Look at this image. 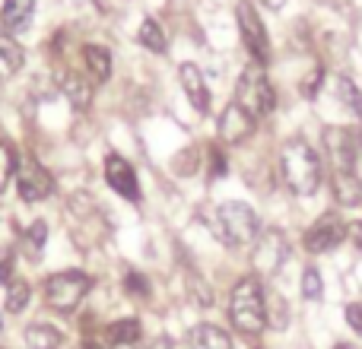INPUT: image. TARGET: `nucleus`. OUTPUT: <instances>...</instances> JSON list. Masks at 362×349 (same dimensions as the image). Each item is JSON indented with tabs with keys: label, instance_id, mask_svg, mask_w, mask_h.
Instances as JSON below:
<instances>
[{
	"label": "nucleus",
	"instance_id": "1",
	"mask_svg": "<svg viewBox=\"0 0 362 349\" xmlns=\"http://www.w3.org/2000/svg\"><path fill=\"white\" fill-rule=\"evenodd\" d=\"M280 169H283V181H286V187L293 194L308 197V194L318 191V184H321V159L302 137H293V140L283 143Z\"/></svg>",
	"mask_w": 362,
	"mask_h": 349
},
{
	"label": "nucleus",
	"instance_id": "2",
	"mask_svg": "<svg viewBox=\"0 0 362 349\" xmlns=\"http://www.w3.org/2000/svg\"><path fill=\"white\" fill-rule=\"evenodd\" d=\"M229 318L238 333L245 337H257L267 327V314H264V289L255 276H245L235 283L229 299Z\"/></svg>",
	"mask_w": 362,
	"mask_h": 349
},
{
	"label": "nucleus",
	"instance_id": "3",
	"mask_svg": "<svg viewBox=\"0 0 362 349\" xmlns=\"http://www.w3.org/2000/svg\"><path fill=\"white\" fill-rule=\"evenodd\" d=\"M216 232H219V242L232 244H251L257 242L261 235V225H257V216L248 203H238V200H229L216 210Z\"/></svg>",
	"mask_w": 362,
	"mask_h": 349
},
{
	"label": "nucleus",
	"instance_id": "4",
	"mask_svg": "<svg viewBox=\"0 0 362 349\" xmlns=\"http://www.w3.org/2000/svg\"><path fill=\"white\" fill-rule=\"evenodd\" d=\"M89 286H93V280H89L86 273H80V270H64V273H54L45 280V302H48V308L67 314L86 299Z\"/></svg>",
	"mask_w": 362,
	"mask_h": 349
},
{
	"label": "nucleus",
	"instance_id": "5",
	"mask_svg": "<svg viewBox=\"0 0 362 349\" xmlns=\"http://www.w3.org/2000/svg\"><path fill=\"white\" fill-rule=\"evenodd\" d=\"M235 102L248 114H255V118H264V114H270L276 108V93L257 64L255 67H245L242 80H238V89H235Z\"/></svg>",
	"mask_w": 362,
	"mask_h": 349
},
{
	"label": "nucleus",
	"instance_id": "6",
	"mask_svg": "<svg viewBox=\"0 0 362 349\" xmlns=\"http://www.w3.org/2000/svg\"><path fill=\"white\" fill-rule=\"evenodd\" d=\"M235 19H238L242 42H245V48H248V54L255 57V64L257 67L267 64L270 61V38H267V29H264V19L257 16L255 4H251V0H242V4L235 6Z\"/></svg>",
	"mask_w": 362,
	"mask_h": 349
},
{
	"label": "nucleus",
	"instance_id": "7",
	"mask_svg": "<svg viewBox=\"0 0 362 349\" xmlns=\"http://www.w3.org/2000/svg\"><path fill=\"white\" fill-rule=\"evenodd\" d=\"M289 257V242L280 229H267L257 235L255 251H251V261H255V270L264 276H274L276 270L283 267V261Z\"/></svg>",
	"mask_w": 362,
	"mask_h": 349
},
{
	"label": "nucleus",
	"instance_id": "8",
	"mask_svg": "<svg viewBox=\"0 0 362 349\" xmlns=\"http://www.w3.org/2000/svg\"><path fill=\"white\" fill-rule=\"evenodd\" d=\"M16 191L23 200L35 203V200H45L51 191H54V178H51V172L45 169L42 162L23 159V162L16 165Z\"/></svg>",
	"mask_w": 362,
	"mask_h": 349
},
{
	"label": "nucleus",
	"instance_id": "9",
	"mask_svg": "<svg viewBox=\"0 0 362 349\" xmlns=\"http://www.w3.org/2000/svg\"><path fill=\"white\" fill-rule=\"evenodd\" d=\"M344 238H346V223L337 216V213H325V216L305 232V251L325 254V251L337 248Z\"/></svg>",
	"mask_w": 362,
	"mask_h": 349
},
{
	"label": "nucleus",
	"instance_id": "10",
	"mask_svg": "<svg viewBox=\"0 0 362 349\" xmlns=\"http://www.w3.org/2000/svg\"><path fill=\"white\" fill-rule=\"evenodd\" d=\"M255 134V114H248L238 102L226 105V112L219 114V140L229 146H238Z\"/></svg>",
	"mask_w": 362,
	"mask_h": 349
},
{
	"label": "nucleus",
	"instance_id": "11",
	"mask_svg": "<svg viewBox=\"0 0 362 349\" xmlns=\"http://www.w3.org/2000/svg\"><path fill=\"white\" fill-rule=\"evenodd\" d=\"M325 153L337 172H353V165H356V140L344 127H327L325 131Z\"/></svg>",
	"mask_w": 362,
	"mask_h": 349
},
{
	"label": "nucleus",
	"instance_id": "12",
	"mask_svg": "<svg viewBox=\"0 0 362 349\" xmlns=\"http://www.w3.org/2000/svg\"><path fill=\"white\" fill-rule=\"evenodd\" d=\"M105 181L112 184L115 194H121L124 200H140V181H137V172L127 159H121L118 153L105 159Z\"/></svg>",
	"mask_w": 362,
	"mask_h": 349
},
{
	"label": "nucleus",
	"instance_id": "13",
	"mask_svg": "<svg viewBox=\"0 0 362 349\" xmlns=\"http://www.w3.org/2000/svg\"><path fill=\"white\" fill-rule=\"evenodd\" d=\"M178 76H181V89H185L187 102H191L200 114L210 112V89H206V80H204L197 64H181Z\"/></svg>",
	"mask_w": 362,
	"mask_h": 349
},
{
	"label": "nucleus",
	"instance_id": "14",
	"mask_svg": "<svg viewBox=\"0 0 362 349\" xmlns=\"http://www.w3.org/2000/svg\"><path fill=\"white\" fill-rule=\"evenodd\" d=\"M93 86H95V83L89 80V76L76 73V70L64 76V83H61L64 95H67V102L76 108V112H86V108H89V102H93Z\"/></svg>",
	"mask_w": 362,
	"mask_h": 349
},
{
	"label": "nucleus",
	"instance_id": "15",
	"mask_svg": "<svg viewBox=\"0 0 362 349\" xmlns=\"http://www.w3.org/2000/svg\"><path fill=\"white\" fill-rule=\"evenodd\" d=\"M83 64L93 83H105L112 76V51L105 45H86L83 48Z\"/></svg>",
	"mask_w": 362,
	"mask_h": 349
},
{
	"label": "nucleus",
	"instance_id": "16",
	"mask_svg": "<svg viewBox=\"0 0 362 349\" xmlns=\"http://www.w3.org/2000/svg\"><path fill=\"white\" fill-rule=\"evenodd\" d=\"M334 200L340 206H359L362 203V181L356 172H334Z\"/></svg>",
	"mask_w": 362,
	"mask_h": 349
},
{
	"label": "nucleus",
	"instance_id": "17",
	"mask_svg": "<svg viewBox=\"0 0 362 349\" xmlns=\"http://www.w3.org/2000/svg\"><path fill=\"white\" fill-rule=\"evenodd\" d=\"M32 6H35V0H4V10H0V23H4V29L16 32V29H23V25H29Z\"/></svg>",
	"mask_w": 362,
	"mask_h": 349
},
{
	"label": "nucleus",
	"instance_id": "18",
	"mask_svg": "<svg viewBox=\"0 0 362 349\" xmlns=\"http://www.w3.org/2000/svg\"><path fill=\"white\" fill-rule=\"evenodd\" d=\"M334 95H337L340 108H346L353 118H362V93L350 76H337L334 80Z\"/></svg>",
	"mask_w": 362,
	"mask_h": 349
},
{
	"label": "nucleus",
	"instance_id": "19",
	"mask_svg": "<svg viewBox=\"0 0 362 349\" xmlns=\"http://www.w3.org/2000/svg\"><path fill=\"white\" fill-rule=\"evenodd\" d=\"M105 340L112 346H134L140 340V324L134 318H121L105 327Z\"/></svg>",
	"mask_w": 362,
	"mask_h": 349
},
{
	"label": "nucleus",
	"instance_id": "20",
	"mask_svg": "<svg viewBox=\"0 0 362 349\" xmlns=\"http://www.w3.org/2000/svg\"><path fill=\"white\" fill-rule=\"evenodd\" d=\"M64 343L61 331L51 324H32L29 331H25V346L29 349H57Z\"/></svg>",
	"mask_w": 362,
	"mask_h": 349
},
{
	"label": "nucleus",
	"instance_id": "21",
	"mask_svg": "<svg viewBox=\"0 0 362 349\" xmlns=\"http://www.w3.org/2000/svg\"><path fill=\"white\" fill-rule=\"evenodd\" d=\"M137 38H140V45H144V48L153 51V54H165V48H169V38H165L163 25H159L156 19H144V23H140Z\"/></svg>",
	"mask_w": 362,
	"mask_h": 349
},
{
	"label": "nucleus",
	"instance_id": "22",
	"mask_svg": "<svg viewBox=\"0 0 362 349\" xmlns=\"http://www.w3.org/2000/svg\"><path fill=\"white\" fill-rule=\"evenodd\" d=\"M194 340L200 349H232V337L216 324H200L194 327Z\"/></svg>",
	"mask_w": 362,
	"mask_h": 349
},
{
	"label": "nucleus",
	"instance_id": "23",
	"mask_svg": "<svg viewBox=\"0 0 362 349\" xmlns=\"http://www.w3.org/2000/svg\"><path fill=\"white\" fill-rule=\"evenodd\" d=\"M264 314H267V324L270 327L283 331V327L289 324V305H286V299H283V295H276V292L264 295Z\"/></svg>",
	"mask_w": 362,
	"mask_h": 349
},
{
	"label": "nucleus",
	"instance_id": "24",
	"mask_svg": "<svg viewBox=\"0 0 362 349\" xmlns=\"http://www.w3.org/2000/svg\"><path fill=\"white\" fill-rule=\"evenodd\" d=\"M23 61H25L23 45H19L13 35H0V64H4V67L13 73V70L23 67Z\"/></svg>",
	"mask_w": 362,
	"mask_h": 349
},
{
	"label": "nucleus",
	"instance_id": "25",
	"mask_svg": "<svg viewBox=\"0 0 362 349\" xmlns=\"http://www.w3.org/2000/svg\"><path fill=\"white\" fill-rule=\"evenodd\" d=\"M32 299V286L25 280H13L10 286H6V312L10 314H19L25 305H29Z\"/></svg>",
	"mask_w": 362,
	"mask_h": 349
},
{
	"label": "nucleus",
	"instance_id": "26",
	"mask_svg": "<svg viewBox=\"0 0 362 349\" xmlns=\"http://www.w3.org/2000/svg\"><path fill=\"white\" fill-rule=\"evenodd\" d=\"M45 242H48V225H45L42 219H38V223H32L29 229L23 232V244H25V251H29L32 257H38V254H42Z\"/></svg>",
	"mask_w": 362,
	"mask_h": 349
},
{
	"label": "nucleus",
	"instance_id": "27",
	"mask_svg": "<svg viewBox=\"0 0 362 349\" xmlns=\"http://www.w3.org/2000/svg\"><path fill=\"white\" fill-rule=\"evenodd\" d=\"M172 169H175V174H194L200 169V150L197 146H185V150L175 156Z\"/></svg>",
	"mask_w": 362,
	"mask_h": 349
},
{
	"label": "nucleus",
	"instance_id": "28",
	"mask_svg": "<svg viewBox=\"0 0 362 349\" xmlns=\"http://www.w3.org/2000/svg\"><path fill=\"white\" fill-rule=\"evenodd\" d=\"M16 153H13V146L6 143V140H0V191H4L6 184H10L13 172H16Z\"/></svg>",
	"mask_w": 362,
	"mask_h": 349
},
{
	"label": "nucleus",
	"instance_id": "29",
	"mask_svg": "<svg viewBox=\"0 0 362 349\" xmlns=\"http://www.w3.org/2000/svg\"><path fill=\"white\" fill-rule=\"evenodd\" d=\"M124 292L131 295V299H146V295H150V280H146L144 273H137V270H127L124 273Z\"/></svg>",
	"mask_w": 362,
	"mask_h": 349
},
{
	"label": "nucleus",
	"instance_id": "30",
	"mask_svg": "<svg viewBox=\"0 0 362 349\" xmlns=\"http://www.w3.org/2000/svg\"><path fill=\"white\" fill-rule=\"evenodd\" d=\"M321 292H325V286H321V273L315 267H308L305 273H302V295H305V299H321Z\"/></svg>",
	"mask_w": 362,
	"mask_h": 349
},
{
	"label": "nucleus",
	"instance_id": "31",
	"mask_svg": "<svg viewBox=\"0 0 362 349\" xmlns=\"http://www.w3.org/2000/svg\"><path fill=\"white\" fill-rule=\"evenodd\" d=\"M321 83H325V67L308 70L305 80H302V86H299V93L305 95V99H315V95L321 93Z\"/></svg>",
	"mask_w": 362,
	"mask_h": 349
},
{
	"label": "nucleus",
	"instance_id": "32",
	"mask_svg": "<svg viewBox=\"0 0 362 349\" xmlns=\"http://www.w3.org/2000/svg\"><path fill=\"white\" fill-rule=\"evenodd\" d=\"M206 162H210V181L223 178V174L229 172V162H226V156H223V150H219V146H213V150H210V159H206Z\"/></svg>",
	"mask_w": 362,
	"mask_h": 349
},
{
	"label": "nucleus",
	"instance_id": "33",
	"mask_svg": "<svg viewBox=\"0 0 362 349\" xmlns=\"http://www.w3.org/2000/svg\"><path fill=\"white\" fill-rule=\"evenodd\" d=\"M191 299L197 302V305H210V302H213V295H210V289H206V283L197 280V276H191Z\"/></svg>",
	"mask_w": 362,
	"mask_h": 349
},
{
	"label": "nucleus",
	"instance_id": "34",
	"mask_svg": "<svg viewBox=\"0 0 362 349\" xmlns=\"http://www.w3.org/2000/svg\"><path fill=\"white\" fill-rule=\"evenodd\" d=\"M346 324H350L353 331L362 337V302H353V305H346Z\"/></svg>",
	"mask_w": 362,
	"mask_h": 349
},
{
	"label": "nucleus",
	"instance_id": "35",
	"mask_svg": "<svg viewBox=\"0 0 362 349\" xmlns=\"http://www.w3.org/2000/svg\"><path fill=\"white\" fill-rule=\"evenodd\" d=\"M0 283H6V286L13 283V257H4V261H0Z\"/></svg>",
	"mask_w": 362,
	"mask_h": 349
},
{
	"label": "nucleus",
	"instance_id": "36",
	"mask_svg": "<svg viewBox=\"0 0 362 349\" xmlns=\"http://www.w3.org/2000/svg\"><path fill=\"white\" fill-rule=\"evenodd\" d=\"M346 235H350L353 244H359V248H362V219H359V223H350V225H346Z\"/></svg>",
	"mask_w": 362,
	"mask_h": 349
},
{
	"label": "nucleus",
	"instance_id": "37",
	"mask_svg": "<svg viewBox=\"0 0 362 349\" xmlns=\"http://www.w3.org/2000/svg\"><path fill=\"white\" fill-rule=\"evenodd\" d=\"M257 4L267 6V10H283V4H286V0H257Z\"/></svg>",
	"mask_w": 362,
	"mask_h": 349
},
{
	"label": "nucleus",
	"instance_id": "38",
	"mask_svg": "<svg viewBox=\"0 0 362 349\" xmlns=\"http://www.w3.org/2000/svg\"><path fill=\"white\" fill-rule=\"evenodd\" d=\"M76 349H102V343H99V340H83Z\"/></svg>",
	"mask_w": 362,
	"mask_h": 349
},
{
	"label": "nucleus",
	"instance_id": "39",
	"mask_svg": "<svg viewBox=\"0 0 362 349\" xmlns=\"http://www.w3.org/2000/svg\"><path fill=\"white\" fill-rule=\"evenodd\" d=\"M115 349H131V346H115Z\"/></svg>",
	"mask_w": 362,
	"mask_h": 349
},
{
	"label": "nucleus",
	"instance_id": "40",
	"mask_svg": "<svg viewBox=\"0 0 362 349\" xmlns=\"http://www.w3.org/2000/svg\"><path fill=\"white\" fill-rule=\"evenodd\" d=\"M359 143H362V131H359Z\"/></svg>",
	"mask_w": 362,
	"mask_h": 349
}]
</instances>
